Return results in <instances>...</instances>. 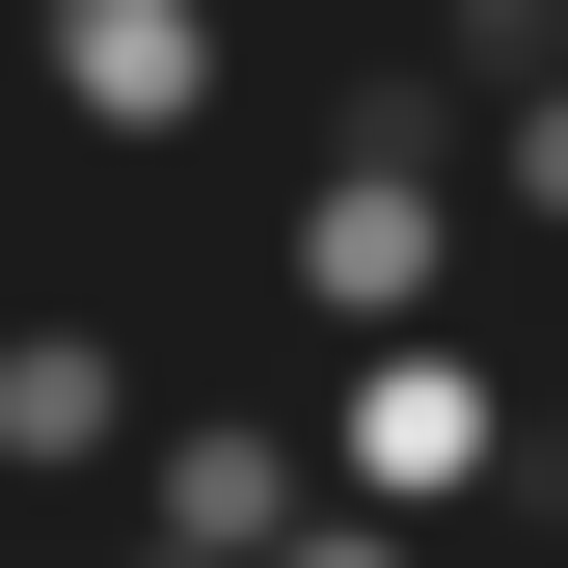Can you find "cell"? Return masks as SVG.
I'll return each instance as SVG.
<instances>
[{"label": "cell", "instance_id": "6da1fadb", "mask_svg": "<svg viewBox=\"0 0 568 568\" xmlns=\"http://www.w3.org/2000/svg\"><path fill=\"white\" fill-rule=\"evenodd\" d=\"M487 487H515V352H487V325H434V352H352V379H325V515L460 541Z\"/></svg>", "mask_w": 568, "mask_h": 568}, {"label": "cell", "instance_id": "7a4b0ae2", "mask_svg": "<svg viewBox=\"0 0 568 568\" xmlns=\"http://www.w3.org/2000/svg\"><path fill=\"white\" fill-rule=\"evenodd\" d=\"M460 244H487L460 163H298V217H271V271L325 298V352H434L460 325Z\"/></svg>", "mask_w": 568, "mask_h": 568}, {"label": "cell", "instance_id": "3957f363", "mask_svg": "<svg viewBox=\"0 0 568 568\" xmlns=\"http://www.w3.org/2000/svg\"><path fill=\"white\" fill-rule=\"evenodd\" d=\"M325 541V406H163V460H135V568H298Z\"/></svg>", "mask_w": 568, "mask_h": 568}, {"label": "cell", "instance_id": "277c9868", "mask_svg": "<svg viewBox=\"0 0 568 568\" xmlns=\"http://www.w3.org/2000/svg\"><path fill=\"white\" fill-rule=\"evenodd\" d=\"M54 82H82V135H217L244 28H217V0H82V28H54Z\"/></svg>", "mask_w": 568, "mask_h": 568}, {"label": "cell", "instance_id": "5b68a950", "mask_svg": "<svg viewBox=\"0 0 568 568\" xmlns=\"http://www.w3.org/2000/svg\"><path fill=\"white\" fill-rule=\"evenodd\" d=\"M0 460H28V487L163 460V434H135V352H109V325H28V352H0Z\"/></svg>", "mask_w": 568, "mask_h": 568}, {"label": "cell", "instance_id": "8992f818", "mask_svg": "<svg viewBox=\"0 0 568 568\" xmlns=\"http://www.w3.org/2000/svg\"><path fill=\"white\" fill-rule=\"evenodd\" d=\"M487 217H515V244H568V82H541V109H487Z\"/></svg>", "mask_w": 568, "mask_h": 568}, {"label": "cell", "instance_id": "52a82bcc", "mask_svg": "<svg viewBox=\"0 0 568 568\" xmlns=\"http://www.w3.org/2000/svg\"><path fill=\"white\" fill-rule=\"evenodd\" d=\"M298 568H434V541H406V515H325V541H298Z\"/></svg>", "mask_w": 568, "mask_h": 568}, {"label": "cell", "instance_id": "ba28073f", "mask_svg": "<svg viewBox=\"0 0 568 568\" xmlns=\"http://www.w3.org/2000/svg\"><path fill=\"white\" fill-rule=\"evenodd\" d=\"M541 515H568V487H541Z\"/></svg>", "mask_w": 568, "mask_h": 568}]
</instances>
